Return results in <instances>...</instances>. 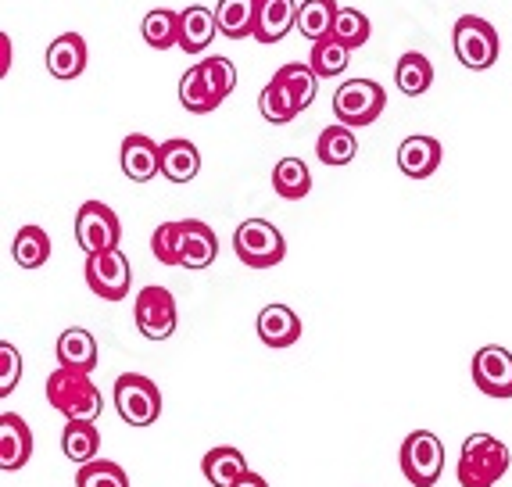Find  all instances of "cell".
Listing matches in <instances>:
<instances>
[{"label": "cell", "instance_id": "cell-40", "mask_svg": "<svg viewBox=\"0 0 512 487\" xmlns=\"http://www.w3.org/2000/svg\"><path fill=\"white\" fill-rule=\"evenodd\" d=\"M237 487H269V480L258 477V473H248L244 480H237Z\"/></svg>", "mask_w": 512, "mask_h": 487}, {"label": "cell", "instance_id": "cell-20", "mask_svg": "<svg viewBox=\"0 0 512 487\" xmlns=\"http://www.w3.org/2000/svg\"><path fill=\"white\" fill-rule=\"evenodd\" d=\"M201 473H205V480L212 487H237V480H244L251 470H248V462H244V452H237V448H230V445H219V448H212V452H205Z\"/></svg>", "mask_w": 512, "mask_h": 487}, {"label": "cell", "instance_id": "cell-14", "mask_svg": "<svg viewBox=\"0 0 512 487\" xmlns=\"http://www.w3.org/2000/svg\"><path fill=\"white\" fill-rule=\"evenodd\" d=\"M441 158H444V147L437 137H405L402 147H398V169L409 176V180H427L441 169Z\"/></svg>", "mask_w": 512, "mask_h": 487}, {"label": "cell", "instance_id": "cell-22", "mask_svg": "<svg viewBox=\"0 0 512 487\" xmlns=\"http://www.w3.org/2000/svg\"><path fill=\"white\" fill-rule=\"evenodd\" d=\"M219 255V237L201 219H183V262L187 269H208Z\"/></svg>", "mask_w": 512, "mask_h": 487}, {"label": "cell", "instance_id": "cell-16", "mask_svg": "<svg viewBox=\"0 0 512 487\" xmlns=\"http://www.w3.org/2000/svg\"><path fill=\"white\" fill-rule=\"evenodd\" d=\"M219 33V18L205 4H190L180 11V47L187 54H205Z\"/></svg>", "mask_w": 512, "mask_h": 487}, {"label": "cell", "instance_id": "cell-7", "mask_svg": "<svg viewBox=\"0 0 512 487\" xmlns=\"http://www.w3.org/2000/svg\"><path fill=\"white\" fill-rule=\"evenodd\" d=\"M233 251L248 269H273L287 255V240L269 219H248L233 233Z\"/></svg>", "mask_w": 512, "mask_h": 487}, {"label": "cell", "instance_id": "cell-11", "mask_svg": "<svg viewBox=\"0 0 512 487\" xmlns=\"http://www.w3.org/2000/svg\"><path fill=\"white\" fill-rule=\"evenodd\" d=\"M473 384L487 398H512V351L502 344H484L473 355Z\"/></svg>", "mask_w": 512, "mask_h": 487}, {"label": "cell", "instance_id": "cell-37", "mask_svg": "<svg viewBox=\"0 0 512 487\" xmlns=\"http://www.w3.org/2000/svg\"><path fill=\"white\" fill-rule=\"evenodd\" d=\"M201 65V76H205L208 90H212L219 101H226V97L233 94V86H237V69H233V61L230 58H205V61H197Z\"/></svg>", "mask_w": 512, "mask_h": 487}, {"label": "cell", "instance_id": "cell-2", "mask_svg": "<svg viewBox=\"0 0 512 487\" xmlns=\"http://www.w3.org/2000/svg\"><path fill=\"white\" fill-rule=\"evenodd\" d=\"M509 448L491 434H470L462 441L455 477L462 487H495L509 473Z\"/></svg>", "mask_w": 512, "mask_h": 487}, {"label": "cell", "instance_id": "cell-33", "mask_svg": "<svg viewBox=\"0 0 512 487\" xmlns=\"http://www.w3.org/2000/svg\"><path fill=\"white\" fill-rule=\"evenodd\" d=\"M180 104L187 108L190 115H208V112H215L219 108V97L208 90V83H205V76H201V65H190L187 72H183V79H180Z\"/></svg>", "mask_w": 512, "mask_h": 487}, {"label": "cell", "instance_id": "cell-18", "mask_svg": "<svg viewBox=\"0 0 512 487\" xmlns=\"http://www.w3.org/2000/svg\"><path fill=\"white\" fill-rule=\"evenodd\" d=\"M291 29H298V4L294 0H258V43H280Z\"/></svg>", "mask_w": 512, "mask_h": 487}, {"label": "cell", "instance_id": "cell-17", "mask_svg": "<svg viewBox=\"0 0 512 487\" xmlns=\"http://www.w3.org/2000/svg\"><path fill=\"white\" fill-rule=\"evenodd\" d=\"M86 69V40L79 33H61L47 47V72L54 79H79Z\"/></svg>", "mask_w": 512, "mask_h": 487}, {"label": "cell", "instance_id": "cell-29", "mask_svg": "<svg viewBox=\"0 0 512 487\" xmlns=\"http://www.w3.org/2000/svg\"><path fill=\"white\" fill-rule=\"evenodd\" d=\"M140 33H144L147 47H154V51H172V47H180V11H172V8L147 11Z\"/></svg>", "mask_w": 512, "mask_h": 487}, {"label": "cell", "instance_id": "cell-31", "mask_svg": "<svg viewBox=\"0 0 512 487\" xmlns=\"http://www.w3.org/2000/svg\"><path fill=\"white\" fill-rule=\"evenodd\" d=\"M273 190L283 201H301L312 194V172L301 158H280L273 169Z\"/></svg>", "mask_w": 512, "mask_h": 487}, {"label": "cell", "instance_id": "cell-9", "mask_svg": "<svg viewBox=\"0 0 512 487\" xmlns=\"http://www.w3.org/2000/svg\"><path fill=\"white\" fill-rule=\"evenodd\" d=\"M133 319L147 341H169L176 334V323H180L176 298L169 287H144L137 294V305H133Z\"/></svg>", "mask_w": 512, "mask_h": 487}, {"label": "cell", "instance_id": "cell-41", "mask_svg": "<svg viewBox=\"0 0 512 487\" xmlns=\"http://www.w3.org/2000/svg\"><path fill=\"white\" fill-rule=\"evenodd\" d=\"M0 51H4V61H0V72H8V65H11V40H8V36H0Z\"/></svg>", "mask_w": 512, "mask_h": 487}, {"label": "cell", "instance_id": "cell-34", "mask_svg": "<svg viewBox=\"0 0 512 487\" xmlns=\"http://www.w3.org/2000/svg\"><path fill=\"white\" fill-rule=\"evenodd\" d=\"M258 112H262L265 122H273V126H283V122H291L301 115V108L294 104V97L283 90L276 79H269L262 90V97H258Z\"/></svg>", "mask_w": 512, "mask_h": 487}, {"label": "cell", "instance_id": "cell-26", "mask_svg": "<svg viewBox=\"0 0 512 487\" xmlns=\"http://www.w3.org/2000/svg\"><path fill=\"white\" fill-rule=\"evenodd\" d=\"M276 83L287 90V94L294 97V104H298L301 112H305L308 104L316 101V90H319V76L312 72V65L308 61H287V65H280V69L273 72Z\"/></svg>", "mask_w": 512, "mask_h": 487}, {"label": "cell", "instance_id": "cell-39", "mask_svg": "<svg viewBox=\"0 0 512 487\" xmlns=\"http://www.w3.org/2000/svg\"><path fill=\"white\" fill-rule=\"evenodd\" d=\"M22 380V355L15 351V344H0V398H8Z\"/></svg>", "mask_w": 512, "mask_h": 487}, {"label": "cell", "instance_id": "cell-23", "mask_svg": "<svg viewBox=\"0 0 512 487\" xmlns=\"http://www.w3.org/2000/svg\"><path fill=\"white\" fill-rule=\"evenodd\" d=\"M201 172V151L190 140L172 137L162 144V176L169 183H190Z\"/></svg>", "mask_w": 512, "mask_h": 487}, {"label": "cell", "instance_id": "cell-30", "mask_svg": "<svg viewBox=\"0 0 512 487\" xmlns=\"http://www.w3.org/2000/svg\"><path fill=\"white\" fill-rule=\"evenodd\" d=\"M337 11H341L337 0H305V4H298V33L312 43L323 40V36L333 33Z\"/></svg>", "mask_w": 512, "mask_h": 487}, {"label": "cell", "instance_id": "cell-13", "mask_svg": "<svg viewBox=\"0 0 512 487\" xmlns=\"http://www.w3.org/2000/svg\"><path fill=\"white\" fill-rule=\"evenodd\" d=\"M29 455H33V430H29V423L22 416H15V412H4L0 416V470H22Z\"/></svg>", "mask_w": 512, "mask_h": 487}, {"label": "cell", "instance_id": "cell-38", "mask_svg": "<svg viewBox=\"0 0 512 487\" xmlns=\"http://www.w3.org/2000/svg\"><path fill=\"white\" fill-rule=\"evenodd\" d=\"M151 251L162 265L183 262V223H162L151 233Z\"/></svg>", "mask_w": 512, "mask_h": 487}, {"label": "cell", "instance_id": "cell-21", "mask_svg": "<svg viewBox=\"0 0 512 487\" xmlns=\"http://www.w3.org/2000/svg\"><path fill=\"white\" fill-rule=\"evenodd\" d=\"M61 452L65 459L76 462V466H86L101 455V430L90 419H69L65 430H61Z\"/></svg>", "mask_w": 512, "mask_h": 487}, {"label": "cell", "instance_id": "cell-32", "mask_svg": "<svg viewBox=\"0 0 512 487\" xmlns=\"http://www.w3.org/2000/svg\"><path fill=\"white\" fill-rule=\"evenodd\" d=\"M348 58H351V51L341 40H333V36L316 40L312 43V51H308V65H312V72H316L319 79L341 76V72L348 69Z\"/></svg>", "mask_w": 512, "mask_h": 487}, {"label": "cell", "instance_id": "cell-28", "mask_svg": "<svg viewBox=\"0 0 512 487\" xmlns=\"http://www.w3.org/2000/svg\"><path fill=\"white\" fill-rule=\"evenodd\" d=\"M11 258H15V265H22V269H40L47 258H51V237H47V230L43 226H22V230L15 233V240H11Z\"/></svg>", "mask_w": 512, "mask_h": 487}, {"label": "cell", "instance_id": "cell-8", "mask_svg": "<svg viewBox=\"0 0 512 487\" xmlns=\"http://www.w3.org/2000/svg\"><path fill=\"white\" fill-rule=\"evenodd\" d=\"M122 223L104 201H86L76 212V244L86 255H101V251L119 248Z\"/></svg>", "mask_w": 512, "mask_h": 487}, {"label": "cell", "instance_id": "cell-10", "mask_svg": "<svg viewBox=\"0 0 512 487\" xmlns=\"http://www.w3.org/2000/svg\"><path fill=\"white\" fill-rule=\"evenodd\" d=\"M86 287L104 301H122L129 294V283H133V269H129V258L119 248L101 251V255H86Z\"/></svg>", "mask_w": 512, "mask_h": 487}, {"label": "cell", "instance_id": "cell-1", "mask_svg": "<svg viewBox=\"0 0 512 487\" xmlns=\"http://www.w3.org/2000/svg\"><path fill=\"white\" fill-rule=\"evenodd\" d=\"M43 391H47L51 409H58L65 419H90V423H97V416L104 412V398L94 380H90V373H76V369L58 366L47 376Z\"/></svg>", "mask_w": 512, "mask_h": 487}, {"label": "cell", "instance_id": "cell-15", "mask_svg": "<svg viewBox=\"0 0 512 487\" xmlns=\"http://www.w3.org/2000/svg\"><path fill=\"white\" fill-rule=\"evenodd\" d=\"M258 337L265 348H291L301 341V319L291 305H265L258 312Z\"/></svg>", "mask_w": 512, "mask_h": 487}, {"label": "cell", "instance_id": "cell-27", "mask_svg": "<svg viewBox=\"0 0 512 487\" xmlns=\"http://www.w3.org/2000/svg\"><path fill=\"white\" fill-rule=\"evenodd\" d=\"M316 154H319V162L323 165H348L355 162V154H359V140H355V129L351 126H326L323 133H319L316 140Z\"/></svg>", "mask_w": 512, "mask_h": 487}, {"label": "cell", "instance_id": "cell-19", "mask_svg": "<svg viewBox=\"0 0 512 487\" xmlns=\"http://www.w3.org/2000/svg\"><path fill=\"white\" fill-rule=\"evenodd\" d=\"M58 366L65 369H76V373H94L97 369V341L90 330H83V326H69L65 334L58 337Z\"/></svg>", "mask_w": 512, "mask_h": 487}, {"label": "cell", "instance_id": "cell-36", "mask_svg": "<svg viewBox=\"0 0 512 487\" xmlns=\"http://www.w3.org/2000/svg\"><path fill=\"white\" fill-rule=\"evenodd\" d=\"M76 487H129V477L119 462L94 459V462H86V466H79Z\"/></svg>", "mask_w": 512, "mask_h": 487}, {"label": "cell", "instance_id": "cell-25", "mask_svg": "<svg viewBox=\"0 0 512 487\" xmlns=\"http://www.w3.org/2000/svg\"><path fill=\"white\" fill-rule=\"evenodd\" d=\"M394 83L405 97H423L434 83V65L427 61V54L405 51L394 65Z\"/></svg>", "mask_w": 512, "mask_h": 487}, {"label": "cell", "instance_id": "cell-5", "mask_svg": "<svg viewBox=\"0 0 512 487\" xmlns=\"http://www.w3.org/2000/svg\"><path fill=\"white\" fill-rule=\"evenodd\" d=\"M115 409L122 423L129 427H151L162 416V391L151 376L144 373H122L115 380Z\"/></svg>", "mask_w": 512, "mask_h": 487}, {"label": "cell", "instance_id": "cell-3", "mask_svg": "<svg viewBox=\"0 0 512 487\" xmlns=\"http://www.w3.org/2000/svg\"><path fill=\"white\" fill-rule=\"evenodd\" d=\"M452 47H455V58L473 72H484L491 69L502 54V36L498 29L480 15H462L452 29Z\"/></svg>", "mask_w": 512, "mask_h": 487}, {"label": "cell", "instance_id": "cell-6", "mask_svg": "<svg viewBox=\"0 0 512 487\" xmlns=\"http://www.w3.org/2000/svg\"><path fill=\"white\" fill-rule=\"evenodd\" d=\"M398 466H402L405 480L412 487H434L444 473V445L434 430H412L402 441L398 452Z\"/></svg>", "mask_w": 512, "mask_h": 487}, {"label": "cell", "instance_id": "cell-12", "mask_svg": "<svg viewBox=\"0 0 512 487\" xmlns=\"http://www.w3.org/2000/svg\"><path fill=\"white\" fill-rule=\"evenodd\" d=\"M119 162H122V172H126L129 180L147 183L162 172V144H154V140L144 137V133H129V137L122 140Z\"/></svg>", "mask_w": 512, "mask_h": 487}, {"label": "cell", "instance_id": "cell-24", "mask_svg": "<svg viewBox=\"0 0 512 487\" xmlns=\"http://www.w3.org/2000/svg\"><path fill=\"white\" fill-rule=\"evenodd\" d=\"M215 18H219V33L230 36V40L255 36L258 0H219L215 4Z\"/></svg>", "mask_w": 512, "mask_h": 487}, {"label": "cell", "instance_id": "cell-35", "mask_svg": "<svg viewBox=\"0 0 512 487\" xmlns=\"http://www.w3.org/2000/svg\"><path fill=\"white\" fill-rule=\"evenodd\" d=\"M333 40H341L348 51H359L366 47L369 36H373V26H369V18L362 15L359 8H341L337 11V22H333Z\"/></svg>", "mask_w": 512, "mask_h": 487}, {"label": "cell", "instance_id": "cell-4", "mask_svg": "<svg viewBox=\"0 0 512 487\" xmlns=\"http://www.w3.org/2000/svg\"><path fill=\"white\" fill-rule=\"evenodd\" d=\"M387 108V94L384 86L373 83V79H348V83L337 86L333 94V115L341 126H373Z\"/></svg>", "mask_w": 512, "mask_h": 487}]
</instances>
